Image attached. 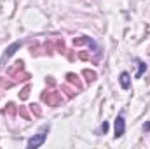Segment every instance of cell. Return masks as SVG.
Segmentation results:
<instances>
[{
	"mask_svg": "<svg viewBox=\"0 0 150 149\" xmlns=\"http://www.w3.org/2000/svg\"><path fill=\"white\" fill-rule=\"evenodd\" d=\"M126 132V121H124V116H117L115 119V139L122 137Z\"/></svg>",
	"mask_w": 150,
	"mask_h": 149,
	"instance_id": "cell-3",
	"label": "cell"
},
{
	"mask_svg": "<svg viewBox=\"0 0 150 149\" xmlns=\"http://www.w3.org/2000/svg\"><path fill=\"white\" fill-rule=\"evenodd\" d=\"M32 112H35L37 116H40V109H38V105H32Z\"/></svg>",
	"mask_w": 150,
	"mask_h": 149,
	"instance_id": "cell-12",
	"label": "cell"
},
{
	"mask_svg": "<svg viewBox=\"0 0 150 149\" xmlns=\"http://www.w3.org/2000/svg\"><path fill=\"white\" fill-rule=\"evenodd\" d=\"M136 63H138V72H136V77H142V75H143V72L147 70V65H145L142 60H136Z\"/></svg>",
	"mask_w": 150,
	"mask_h": 149,
	"instance_id": "cell-6",
	"label": "cell"
},
{
	"mask_svg": "<svg viewBox=\"0 0 150 149\" xmlns=\"http://www.w3.org/2000/svg\"><path fill=\"white\" fill-rule=\"evenodd\" d=\"M100 132L107 133V132H108V123H103V125H101V128H100Z\"/></svg>",
	"mask_w": 150,
	"mask_h": 149,
	"instance_id": "cell-10",
	"label": "cell"
},
{
	"mask_svg": "<svg viewBox=\"0 0 150 149\" xmlns=\"http://www.w3.org/2000/svg\"><path fill=\"white\" fill-rule=\"evenodd\" d=\"M79 56H80V58H82V60H87V58H89V54H87V53H86V51H82V53H80V54H79Z\"/></svg>",
	"mask_w": 150,
	"mask_h": 149,
	"instance_id": "cell-13",
	"label": "cell"
},
{
	"mask_svg": "<svg viewBox=\"0 0 150 149\" xmlns=\"http://www.w3.org/2000/svg\"><path fill=\"white\" fill-rule=\"evenodd\" d=\"M42 100H44L47 105L56 107V105L61 104V95L56 93V91H44V93H42Z\"/></svg>",
	"mask_w": 150,
	"mask_h": 149,
	"instance_id": "cell-2",
	"label": "cell"
},
{
	"mask_svg": "<svg viewBox=\"0 0 150 149\" xmlns=\"http://www.w3.org/2000/svg\"><path fill=\"white\" fill-rule=\"evenodd\" d=\"M67 79H68V82H72L77 86V90H80V82H79V77L75 74H67Z\"/></svg>",
	"mask_w": 150,
	"mask_h": 149,
	"instance_id": "cell-7",
	"label": "cell"
},
{
	"mask_svg": "<svg viewBox=\"0 0 150 149\" xmlns=\"http://www.w3.org/2000/svg\"><path fill=\"white\" fill-rule=\"evenodd\" d=\"M47 132H49V126H44L42 132H38L37 135H33L28 142H26V148L28 149H35V148H40L44 142H45V137H47Z\"/></svg>",
	"mask_w": 150,
	"mask_h": 149,
	"instance_id": "cell-1",
	"label": "cell"
},
{
	"mask_svg": "<svg viewBox=\"0 0 150 149\" xmlns=\"http://www.w3.org/2000/svg\"><path fill=\"white\" fill-rule=\"evenodd\" d=\"M143 130H147V132H149V130H150V123H147V125L143 126Z\"/></svg>",
	"mask_w": 150,
	"mask_h": 149,
	"instance_id": "cell-14",
	"label": "cell"
},
{
	"mask_svg": "<svg viewBox=\"0 0 150 149\" xmlns=\"http://www.w3.org/2000/svg\"><path fill=\"white\" fill-rule=\"evenodd\" d=\"M4 111H7L9 114H12V112H14V105H12V104H9V105H7V109H4Z\"/></svg>",
	"mask_w": 150,
	"mask_h": 149,
	"instance_id": "cell-11",
	"label": "cell"
},
{
	"mask_svg": "<svg viewBox=\"0 0 150 149\" xmlns=\"http://www.w3.org/2000/svg\"><path fill=\"white\" fill-rule=\"evenodd\" d=\"M19 47H21V40H18V42L11 44V46L5 49V54H4V58H2V63H4V62H7V60H9V58L16 53V49H19Z\"/></svg>",
	"mask_w": 150,
	"mask_h": 149,
	"instance_id": "cell-4",
	"label": "cell"
},
{
	"mask_svg": "<svg viewBox=\"0 0 150 149\" xmlns=\"http://www.w3.org/2000/svg\"><path fill=\"white\" fill-rule=\"evenodd\" d=\"M28 91H30V88H28V86H26V88H23V91H21L19 98H21V100H26V98H28Z\"/></svg>",
	"mask_w": 150,
	"mask_h": 149,
	"instance_id": "cell-9",
	"label": "cell"
},
{
	"mask_svg": "<svg viewBox=\"0 0 150 149\" xmlns=\"http://www.w3.org/2000/svg\"><path fill=\"white\" fill-rule=\"evenodd\" d=\"M84 75H86V77H87V79H86V81H87V82H89V84H91V82H94V79H96V74H94V72H93V70H87V69H86V70H84Z\"/></svg>",
	"mask_w": 150,
	"mask_h": 149,
	"instance_id": "cell-8",
	"label": "cell"
},
{
	"mask_svg": "<svg viewBox=\"0 0 150 149\" xmlns=\"http://www.w3.org/2000/svg\"><path fill=\"white\" fill-rule=\"evenodd\" d=\"M119 81H120L122 90H129V88H131V77H129V74H127V72H122Z\"/></svg>",
	"mask_w": 150,
	"mask_h": 149,
	"instance_id": "cell-5",
	"label": "cell"
}]
</instances>
